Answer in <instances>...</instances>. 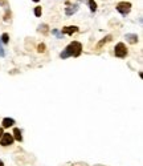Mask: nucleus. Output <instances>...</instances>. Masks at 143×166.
<instances>
[{
    "label": "nucleus",
    "instance_id": "obj_1",
    "mask_svg": "<svg viewBox=\"0 0 143 166\" xmlns=\"http://www.w3.org/2000/svg\"><path fill=\"white\" fill-rule=\"evenodd\" d=\"M81 52H82V44L78 43V41H73V43H70L65 49L62 50L60 57H61V59H68V57H70V56L78 57L81 55Z\"/></svg>",
    "mask_w": 143,
    "mask_h": 166
},
{
    "label": "nucleus",
    "instance_id": "obj_2",
    "mask_svg": "<svg viewBox=\"0 0 143 166\" xmlns=\"http://www.w3.org/2000/svg\"><path fill=\"white\" fill-rule=\"evenodd\" d=\"M114 55L117 57H119V59L126 57L127 56V48H126V45H124L123 43H118L114 48Z\"/></svg>",
    "mask_w": 143,
    "mask_h": 166
},
{
    "label": "nucleus",
    "instance_id": "obj_3",
    "mask_svg": "<svg viewBox=\"0 0 143 166\" xmlns=\"http://www.w3.org/2000/svg\"><path fill=\"white\" fill-rule=\"evenodd\" d=\"M117 11L123 16L129 15V12L131 11V4L129 1H121V3L117 4Z\"/></svg>",
    "mask_w": 143,
    "mask_h": 166
},
{
    "label": "nucleus",
    "instance_id": "obj_4",
    "mask_svg": "<svg viewBox=\"0 0 143 166\" xmlns=\"http://www.w3.org/2000/svg\"><path fill=\"white\" fill-rule=\"evenodd\" d=\"M13 141H15V138H13L12 134H10V133H3V136L0 138V145H1V146H10V145L13 144Z\"/></svg>",
    "mask_w": 143,
    "mask_h": 166
},
{
    "label": "nucleus",
    "instance_id": "obj_5",
    "mask_svg": "<svg viewBox=\"0 0 143 166\" xmlns=\"http://www.w3.org/2000/svg\"><path fill=\"white\" fill-rule=\"evenodd\" d=\"M78 31H80V29H78V27H76V25H68V27H64V28H62V33H66V35H73Z\"/></svg>",
    "mask_w": 143,
    "mask_h": 166
},
{
    "label": "nucleus",
    "instance_id": "obj_6",
    "mask_svg": "<svg viewBox=\"0 0 143 166\" xmlns=\"http://www.w3.org/2000/svg\"><path fill=\"white\" fill-rule=\"evenodd\" d=\"M124 39H126V41L130 43V44H137L138 43V36L135 33H127L124 36Z\"/></svg>",
    "mask_w": 143,
    "mask_h": 166
},
{
    "label": "nucleus",
    "instance_id": "obj_7",
    "mask_svg": "<svg viewBox=\"0 0 143 166\" xmlns=\"http://www.w3.org/2000/svg\"><path fill=\"white\" fill-rule=\"evenodd\" d=\"M1 125H3V129H4V128H11V126L15 125V120H13V118H10V117H6V118H3Z\"/></svg>",
    "mask_w": 143,
    "mask_h": 166
},
{
    "label": "nucleus",
    "instance_id": "obj_8",
    "mask_svg": "<svg viewBox=\"0 0 143 166\" xmlns=\"http://www.w3.org/2000/svg\"><path fill=\"white\" fill-rule=\"evenodd\" d=\"M77 11H78V4H73L72 7H68V8H66L65 13H66V16H72V15H74Z\"/></svg>",
    "mask_w": 143,
    "mask_h": 166
},
{
    "label": "nucleus",
    "instance_id": "obj_9",
    "mask_svg": "<svg viewBox=\"0 0 143 166\" xmlns=\"http://www.w3.org/2000/svg\"><path fill=\"white\" fill-rule=\"evenodd\" d=\"M81 1H85V3L89 6V8H90L91 12H96L97 11V3L94 1V0H81Z\"/></svg>",
    "mask_w": 143,
    "mask_h": 166
},
{
    "label": "nucleus",
    "instance_id": "obj_10",
    "mask_svg": "<svg viewBox=\"0 0 143 166\" xmlns=\"http://www.w3.org/2000/svg\"><path fill=\"white\" fill-rule=\"evenodd\" d=\"M13 138H15L16 141H23V136H21V132H20L19 128H15L13 129Z\"/></svg>",
    "mask_w": 143,
    "mask_h": 166
},
{
    "label": "nucleus",
    "instance_id": "obj_11",
    "mask_svg": "<svg viewBox=\"0 0 143 166\" xmlns=\"http://www.w3.org/2000/svg\"><path fill=\"white\" fill-rule=\"evenodd\" d=\"M37 31H38V32L43 31L44 35H47L48 32H49V29H48V25H47V24H43V25H40V27L37 28Z\"/></svg>",
    "mask_w": 143,
    "mask_h": 166
},
{
    "label": "nucleus",
    "instance_id": "obj_12",
    "mask_svg": "<svg viewBox=\"0 0 143 166\" xmlns=\"http://www.w3.org/2000/svg\"><path fill=\"white\" fill-rule=\"evenodd\" d=\"M110 40H111V36H106L105 39H102V40L100 41V44L97 45V48H101L103 44H106V43H107V41H110Z\"/></svg>",
    "mask_w": 143,
    "mask_h": 166
},
{
    "label": "nucleus",
    "instance_id": "obj_13",
    "mask_svg": "<svg viewBox=\"0 0 143 166\" xmlns=\"http://www.w3.org/2000/svg\"><path fill=\"white\" fill-rule=\"evenodd\" d=\"M41 13H43V8H41V7H36V8H34V16H36V17H40Z\"/></svg>",
    "mask_w": 143,
    "mask_h": 166
},
{
    "label": "nucleus",
    "instance_id": "obj_14",
    "mask_svg": "<svg viewBox=\"0 0 143 166\" xmlns=\"http://www.w3.org/2000/svg\"><path fill=\"white\" fill-rule=\"evenodd\" d=\"M0 40H1V43L3 44H8V41H10V37H8V35L7 33H4L1 37H0Z\"/></svg>",
    "mask_w": 143,
    "mask_h": 166
},
{
    "label": "nucleus",
    "instance_id": "obj_15",
    "mask_svg": "<svg viewBox=\"0 0 143 166\" xmlns=\"http://www.w3.org/2000/svg\"><path fill=\"white\" fill-rule=\"evenodd\" d=\"M3 43H1V40H0V57H4L6 56V52H4V48H3Z\"/></svg>",
    "mask_w": 143,
    "mask_h": 166
},
{
    "label": "nucleus",
    "instance_id": "obj_16",
    "mask_svg": "<svg viewBox=\"0 0 143 166\" xmlns=\"http://www.w3.org/2000/svg\"><path fill=\"white\" fill-rule=\"evenodd\" d=\"M52 33L54 35V36H57V37H60V39L62 37V35L60 33V31H57V29H53V31H52Z\"/></svg>",
    "mask_w": 143,
    "mask_h": 166
},
{
    "label": "nucleus",
    "instance_id": "obj_17",
    "mask_svg": "<svg viewBox=\"0 0 143 166\" xmlns=\"http://www.w3.org/2000/svg\"><path fill=\"white\" fill-rule=\"evenodd\" d=\"M10 16H11L10 10H7V11H6V16H4V20H6V21H8V17H10Z\"/></svg>",
    "mask_w": 143,
    "mask_h": 166
},
{
    "label": "nucleus",
    "instance_id": "obj_18",
    "mask_svg": "<svg viewBox=\"0 0 143 166\" xmlns=\"http://www.w3.org/2000/svg\"><path fill=\"white\" fill-rule=\"evenodd\" d=\"M37 49H38V52H44V49H45V45L44 44H40L37 47Z\"/></svg>",
    "mask_w": 143,
    "mask_h": 166
},
{
    "label": "nucleus",
    "instance_id": "obj_19",
    "mask_svg": "<svg viewBox=\"0 0 143 166\" xmlns=\"http://www.w3.org/2000/svg\"><path fill=\"white\" fill-rule=\"evenodd\" d=\"M7 4V0H0V6H6Z\"/></svg>",
    "mask_w": 143,
    "mask_h": 166
},
{
    "label": "nucleus",
    "instance_id": "obj_20",
    "mask_svg": "<svg viewBox=\"0 0 143 166\" xmlns=\"http://www.w3.org/2000/svg\"><path fill=\"white\" fill-rule=\"evenodd\" d=\"M1 136H3V128H0V138H1Z\"/></svg>",
    "mask_w": 143,
    "mask_h": 166
},
{
    "label": "nucleus",
    "instance_id": "obj_21",
    "mask_svg": "<svg viewBox=\"0 0 143 166\" xmlns=\"http://www.w3.org/2000/svg\"><path fill=\"white\" fill-rule=\"evenodd\" d=\"M0 166H4V163H3V161L0 160Z\"/></svg>",
    "mask_w": 143,
    "mask_h": 166
},
{
    "label": "nucleus",
    "instance_id": "obj_22",
    "mask_svg": "<svg viewBox=\"0 0 143 166\" xmlns=\"http://www.w3.org/2000/svg\"><path fill=\"white\" fill-rule=\"evenodd\" d=\"M33 1H36V3H37V1H40V0H33Z\"/></svg>",
    "mask_w": 143,
    "mask_h": 166
}]
</instances>
